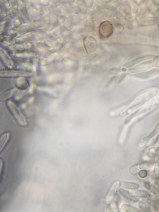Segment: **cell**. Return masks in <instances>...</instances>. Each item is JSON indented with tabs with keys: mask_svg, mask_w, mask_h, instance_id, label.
Instances as JSON below:
<instances>
[{
	"mask_svg": "<svg viewBox=\"0 0 159 212\" xmlns=\"http://www.w3.org/2000/svg\"><path fill=\"white\" fill-rule=\"evenodd\" d=\"M100 33L101 36L107 37L111 34L113 31V27L112 25L108 22H104L103 24L100 25Z\"/></svg>",
	"mask_w": 159,
	"mask_h": 212,
	"instance_id": "6da1fadb",
	"label": "cell"
},
{
	"mask_svg": "<svg viewBox=\"0 0 159 212\" xmlns=\"http://www.w3.org/2000/svg\"><path fill=\"white\" fill-rule=\"evenodd\" d=\"M120 193L124 197L133 203H137L139 201V199L135 198L128 191L122 188L119 189Z\"/></svg>",
	"mask_w": 159,
	"mask_h": 212,
	"instance_id": "7a4b0ae2",
	"label": "cell"
},
{
	"mask_svg": "<svg viewBox=\"0 0 159 212\" xmlns=\"http://www.w3.org/2000/svg\"><path fill=\"white\" fill-rule=\"evenodd\" d=\"M119 182H116L113 184L110 188L107 196L106 197V201L107 202H109L111 200L116 192L117 188L119 185Z\"/></svg>",
	"mask_w": 159,
	"mask_h": 212,
	"instance_id": "3957f363",
	"label": "cell"
},
{
	"mask_svg": "<svg viewBox=\"0 0 159 212\" xmlns=\"http://www.w3.org/2000/svg\"><path fill=\"white\" fill-rule=\"evenodd\" d=\"M130 193L134 197L139 198H146L150 195L147 192L139 189H135L131 191Z\"/></svg>",
	"mask_w": 159,
	"mask_h": 212,
	"instance_id": "277c9868",
	"label": "cell"
},
{
	"mask_svg": "<svg viewBox=\"0 0 159 212\" xmlns=\"http://www.w3.org/2000/svg\"><path fill=\"white\" fill-rule=\"evenodd\" d=\"M10 137V134L7 132L4 133L1 137V152L6 145Z\"/></svg>",
	"mask_w": 159,
	"mask_h": 212,
	"instance_id": "5b68a950",
	"label": "cell"
},
{
	"mask_svg": "<svg viewBox=\"0 0 159 212\" xmlns=\"http://www.w3.org/2000/svg\"><path fill=\"white\" fill-rule=\"evenodd\" d=\"M120 185L121 187L127 189H137L140 187L137 184L128 182H121Z\"/></svg>",
	"mask_w": 159,
	"mask_h": 212,
	"instance_id": "8992f818",
	"label": "cell"
},
{
	"mask_svg": "<svg viewBox=\"0 0 159 212\" xmlns=\"http://www.w3.org/2000/svg\"><path fill=\"white\" fill-rule=\"evenodd\" d=\"M145 188L157 196L159 197V189L152 184L150 182H146L144 183Z\"/></svg>",
	"mask_w": 159,
	"mask_h": 212,
	"instance_id": "52a82bcc",
	"label": "cell"
},
{
	"mask_svg": "<svg viewBox=\"0 0 159 212\" xmlns=\"http://www.w3.org/2000/svg\"><path fill=\"white\" fill-rule=\"evenodd\" d=\"M148 197L155 208L156 210H159V198L153 195H150Z\"/></svg>",
	"mask_w": 159,
	"mask_h": 212,
	"instance_id": "ba28073f",
	"label": "cell"
},
{
	"mask_svg": "<svg viewBox=\"0 0 159 212\" xmlns=\"http://www.w3.org/2000/svg\"><path fill=\"white\" fill-rule=\"evenodd\" d=\"M122 208L127 212H140L141 211L139 209L130 205L124 204L122 206Z\"/></svg>",
	"mask_w": 159,
	"mask_h": 212,
	"instance_id": "9c48e42d",
	"label": "cell"
},
{
	"mask_svg": "<svg viewBox=\"0 0 159 212\" xmlns=\"http://www.w3.org/2000/svg\"><path fill=\"white\" fill-rule=\"evenodd\" d=\"M139 205L140 208L144 212H150L151 211L150 208L143 202H140L139 203Z\"/></svg>",
	"mask_w": 159,
	"mask_h": 212,
	"instance_id": "30bf717a",
	"label": "cell"
},
{
	"mask_svg": "<svg viewBox=\"0 0 159 212\" xmlns=\"http://www.w3.org/2000/svg\"><path fill=\"white\" fill-rule=\"evenodd\" d=\"M139 176L142 178L146 177L148 175V172L146 170H141L138 173Z\"/></svg>",
	"mask_w": 159,
	"mask_h": 212,
	"instance_id": "8fae6325",
	"label": "cell"
},
{
	"mask_svg": "<svg viewBox=\"0 0 159 212\" xmlns=\"http://www.w3.org/2000/svg\"><path fill=\"white\" fill-rule=\"evenodd\" d=\"M152 164L150 163H144L140 164L139 166V168L140 170H147L150 167Z\"/></svg>",
	"mask_w": 159,
	"mask_h": 212,
	"instance_id": "7c38bea8",
	"label": "cell"
},
{
	"mask_svg": "<svg viewBox=\"0 0 159 212\" xmlns=\"http://www.w3.org/2000/svg\"><path fill=\"white\" fill-rule=\"evenodd\" d=\"M150 152L154 155L159 156V148H153L149 150Z\"/></svg>",
	"mask_w": 159,
	"mask_h": 212,
	"instance_id": "4fadbf2b",
	"label": "cell"
},
{
	"mask_svg": "<svg viewBox=\"0 0 159 212\" xmlns=\"http://www.w3.org/2000/svg\"><path fill=\"white\" fill-rule=\"evenodd\" d=\"M154 174L156 178L159 177V163L156 164L154 171Z\"/></svg>",
	"mask_w": 159,
	"mask_h": 212,
	"instance_id": "5bb4252c",
	"label": "cell"
}]
</instances>
